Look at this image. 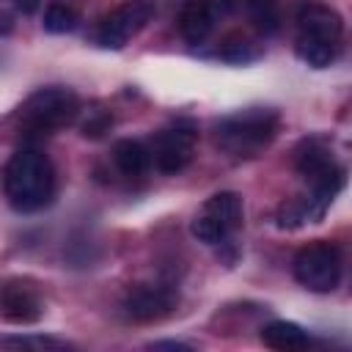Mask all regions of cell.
Returning a JSON list of instances; mask_svg holds the SVG:
<instances>
[{"instance_id": "cell-4", "label": "cell", "mask_w": 352, "mask_h": 352, "mask_svg": "<svg viewBox=\"0 0 352 352\" xmlns=\"http://www.w3.org/2000/svg\"><path fill=\"white\" fill-rule=\"evenodd\" d=\"M294 168L311 184V195L319 204H324V206H330V201L344 187V168L333 160L330 148L319 138L302 140L297 146V151H294Z\"/></svg>"}, {"instance_id": "cell-10", "label": "cell", "mask_w": 352, "mask_h": 352, "mask_svg": "<svg viewBox=\"0 0 352 352\" xmlns=\"http://www.w3.org/2000/svg\"><path fill=\"white\" fill-rule=\"evenodd\" d=\"M297 36L311 38V41H324V44H338L344 36V19L333 6L308 0L297 11Z\"/></svg>"}, {"instance_id": "cell-5", "label": "cell", "mask_w": 352, "mask_h": 352, "mask_svg": "<svg viewBox=\"0 0 352 352\" xmlns=\"http://www.w3.org/2000/svg\"><path fill=\"white\" fill-rule=\"evenodd\" d=\"M292 272H294V280L308 292L327 294L341 283V275H344L341 250L333 242H311L297 250L292 261Z\"/></svg>"}, {"instance_id": "cell-7", "label": "cell", "mask_w": 352, "mask_h": 352, "mask_svg": "<svg viewBox=\"0 0 352 352\" xmlns=\"http://www.w3.org/2000/svg\"><path fill=\"white\" fill-rule=\"evenodd\" d=\"M154 16V0H124L96 28V44L104 50H121L132 36H138Z\"/></svg>"}, {"instance_id": "cell-21", "label": "cell", "mask_w": 352, "mask_h": 352, "mask_svg": "<svg viewBox=\"0 0 352 352\" xmlns=\"http://www.w3.org/2000/svg\"><path fill=\"white\" fill-rule=\"evenodd\" d=\"M11 30H14V14L6 11V8H0V36H6Z\"/></svg>"}, {"instance_id": "cell-1", "label": "cell", "mask_w": 352, "mask_h": 352, "mask_svg": "<svg viewBox=\"0 0 352 352\" xmlns=\"http://www.w3.org/2000/svg\"><path fill=\"white\" fill-rule=\"evenodd\" d=\"M3 190L16 212L44 209L55 195V170L50 157L36 146L16 148L3 170Z\"/></svg>"}, {"instance_id": "cell-13", "label": "cell", "mask_w": 352, "mask_h": 352, "mask_svg": "<svg viewBox=\"0 0 352 352\" xmlns=\"http://www.w3.org/2000/svg\"><path fill=\"white\" fill-rule=\"evenodd\" d=\"M261 344L270 349H278V352H294V349H305L311 344V338L297 322L275 319L261 327Z\"/></svg>"}, {"instance_id": "cell-3", "label": "cell", "mask_w": 352, "mask_h": 352, "mask_svg": "<svg viewBox=\"0 0 352 352\" xmlns=\"http://www.w3.org/2000/svg\"><path fill=\"white\" fill-rule=\"evenodd\" d=\"M77 116H80V99L72 88H63V85L33 91L16 113L25 135H52L74 124Z\"/></svg>"}, {"instance_id": "cell-14", "label": "cell", "mask_w": 352, "mask_h": 352, "mask_svg": "<svg viewBox=\"0 0 352 352\" xmlns=\"http://www.w3.org/2000/svg\"><path fill=\"white\" fill-rule=\"evenodd\" d=\"M113 162L124 176H140L151 165V151L140 140L124 138V140H116L113 146Z\"/></svg>"}, {"instance_id": "cell-12", "label": "cell", "mask_w": 352, "mask_h": 352, "mask_svg": "<svg viewBox=\"0 0 352 352\" xmlns=\"http://www.w3.org/2000/svg\"><path fill=\"white\" fill-rule=\"evenodd\" d=\"M214 22H217V14L212 8L209 0H187L176 16V25H179V33L187 44L198 47L204 44L212 30H214Z\"/></svg>"}, {"instance_id": "cell-16", "label": "cell", "mask_w": 352, "mask_h": 352, "mask_svg": "<svg viewBox=\"0 0 352 352\" xmlns=\"http://www.w3.org/2000/svg\"><path fill=\"white\" fill-rule=\"evenodd\" d=\"M245 11L261 36H272L280 28L278 0H245Z\"/></svg>"}, {"instance_id": "cell-2", "label": "cell", "mask_w": 352, "mask_h": 352, "mask_svg": "<svg viewBox=\"0 0 352 352\" xmlns=\"http://www.w3.org/2000/svg\"><path fill=\"white\" fill-rule=\"evenodd\" d=\"M278 129H280L278 110L248 107L214 124V143L223 154L234 160H256L272 146V140L278 138Z\"/></svg>"}, {"instance_id": "cell-9", "label": "cell", "mask_w": 352, "mask_h": 352, "mask_svg": "<svg viewBox=\"0 0 352 352\" xmlns=\"http://www.w3.org/2000/svg\"><path fill=\"white\" fill-rule=\"evenodd\" d=\"M176 302H179V294L170 286L140 283V286H132L124 294L121 311L132 322H160V319L173 314Z\"/></svg>"}, {"instance_id": "cell-23", "label": "cell", "mask_w": 352, "mask_h": 352, "mask_svg": "<svg viewBox=\"0 0 352 352\" xmlns=\"http://www.w3.org/2000/svg\"><path fill=\"white\" fill-rule=\"evenodd\" d=\"M16 8H19L22 14H33V11L38 8V0H16Z\"/></svg>"}, {"instance_id": "cell-22", "label": "cell", "mask_w": 352, "mask_h": 352, "mask_svg": "<svg viewBox=\"0 0 352 352\" xmlns=\"http://www.w3.org/2000/svg\"><path fill=\"white\" fill-rule=\"evenodd\" d=\"M148 346L151 349H190V344H182V341H154Z\"/></svg>"}, {"instance_id": "cell-18", "label": "cell", "mask_w": 352, "mask_h": 352, "mask_svg": "<svg viewBox=\"0 0 352 352\" xmlns=\"http://www.w3.org/2000/svg\"><path fill=\"white\" fill-rule=\"evenodd\" d=\"M220 55H223L226 60H234V63H248V60L256 58V50H253V41H250L248 36L234 33V36H228V38L223 41Z\"/></svg>"}, {"instance_id": "cell-15", "label": "cell", "mask_w": 352, "mask_h": 352, "mask_svg": "<svg viewBox=\"0 0 352 352\" xmlns=\"http://www.w3.org/2000/svg\"><path fill=\"white\" fill-rule=\"evenodd\" d=\"M294 50H297V58H300L302 63H308L311 69H327V66L338 58V52H341V47H338V44L311 41V38H300V36H297Z\"/></svg>"}, {"instance_id": "cell-20", "label": "cell", "mask_w": 352, "mask_h": 352, "mask_svg": "<svg viewBox=\"0 0 352 352\" xmlns=\"http://www.w3.org/2000/svg\"><path fill=\"white\" fill-rule=\"evenodd\" d=\"M3 344L16 349H66L63 341L50 336H16V338H3Z\"/></svg>"}, {"instance_id": "cell-17", "label": "cell", "mask_w": 352, "mask_h": 352, "mask_svg": "<svg viewBox=\"0 0 352 352\" xmlns=\"http://www.w3.org/2000/svg\"><path fill=\"white\" fill-rule=\"evenodd\" d=\"M41 25L47 33H72L77 28V11L66 3H50Z\"/></svg>"}, {"instance_id": "cell-11", "label": "cell", "mask_w": 352, "mask_h": 352, "mask_svg": "<svg viewBox=\"0 0 352 352\" xmlns=\"http://www.w3.org/2000/svg\"><path fill=\"white\" fill-rule=\"evenodd\" d=\"M41 297L25 283H8L0 292V314L14 324H33L41 319Z\"/></svg>"}, {"instance_id": "cell-8", "label": "cell", "mask_w": 352, "mask_h": 352, "mask_svg": "<svg viewBox=\"0 0 352 352\" xmlns=\"http://www.w3.org/2000/svg\"><path fill=\"white\" fill-rule=\"evenodd\" d=\"M198 143V129L192 121H176L165 129H160L151 140V162L162 173H179L192 162Z\"/></svg>"}, {"instance_id": "cell-6", "label": "cell", "mask_w": 352, "mask_h": 352, "mask_svg": "<svg viewBox=\"0 0 352 352\" xmlns=\"http://www.w3.org/2000/svg\"><path fill=\"white\" fill-rule=\"evenodd\" d=\"M242 217H245L242 198L236 192H231V190H223V192H214L201 206V212L195 214L190 231L204 245H223L242 226Z\"/></svg>"}, {"instance_id": "cell-19", "label": "cell", "mask_w": 352, "mask_h": 352, "mask_svg": "<svg viewBox=\"0 0 352 352\" xmlns=\"http://www.w3.org/2000/svg\"><path fill=\"white\" fill-rule=\"evenodd\" d=\"M110 126H113V116L107 110H91L88 118L80 124L82 138H88V140H99L104 132H110Z\"/></svg>"}]
</instances>
